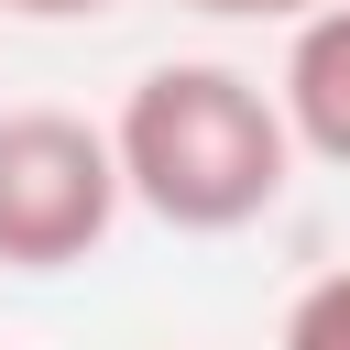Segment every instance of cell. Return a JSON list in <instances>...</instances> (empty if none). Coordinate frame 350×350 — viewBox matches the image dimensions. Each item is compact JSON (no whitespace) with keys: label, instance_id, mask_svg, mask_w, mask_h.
<instances>
[{"label":"cell","instance_id":"cell-1","mask_svg":"<svg viewBox=\"0 0 350 350\" xmlns=\"http://www.w3.org/2000/svg\"><path fill=\"white\" fill-rule=\"evenodd\" d=\"M120 175H131V208H153L164 230L186 241H219V230H252L284 208L295 186V131H284V98L241 66H142L120 120Z\"/></svg>","mask_w":350,"mask_h":350},{"label":"cell","instance_id":"cell-2","mask_svg":"<svg viewBox=\"0 0 350 350\" xmlns=\"http://www.w3.org/2000/svg\"><path fill=\"white\" fill-rule=\"evenodd\" d=\"M131 208L120 142L77 109H0V273H77Z\"/></svg>","mask_w":350,"mask_h":350},{"label":"cell","instance_id":"cell-3","mask_svg":"<svg viewBox=\"0 0 350 350\" xmlns=\"http://www.w3.org/2000/svg\"><path fill=\"white\" fill-rule=\"evenodd\" d=\"M273 98H284L295 153L350 175V0L284 33V77H273Z\"/></svg>","mask_w":350,"mask_h":350},{"label":"cell","instance_id":"cell-4","mask_svg":"<svg viewBox=\"0 0 350 350\" xmlns=\"http://www.w3.org/2000/svg\"><path fill=\"white\" fill-rule=\"evenodd\" d=\"M273 350H350V262H339V273H317V284L284 306Z\"/></svg>","mask_w":350,"mask_h":350},{"label":"cell","instance_id":"cell-5","mask_svg":"<svg viewBox=\"0 0 350 350\" xmlns=\"http://www.w3.org/2000/svg\"><path fill=\"white\" fill-rule=\"evenodd\" d=\"M186 11H208V22H317L339 0H186Z\"/></svg>","mask_w":350,"mask_h":350},{"label":"cell","instance_id":"cell-6","mask_svg":"<svg viewBox=\"0 0 350 350\" xmlns=\"http://www.w3.org/2000/svg\"><path fill=\"white\" fill-rule=\"evenodd\" d=\"M0 11H22V22H88V11H109V0H0Z\"/></svg>","mask_w":350,"mask_h":350}]
</instances>
